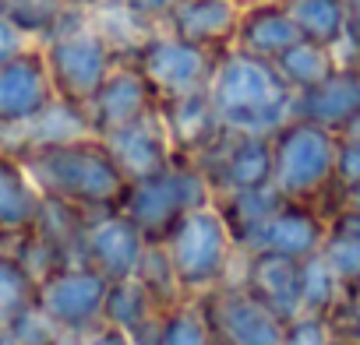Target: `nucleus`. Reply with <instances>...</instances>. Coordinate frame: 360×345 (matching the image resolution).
Wrapping results in <instances>:
<instances>
[{
	"label": "nucleus",
	"mask_w": 360,
	"mask_h": 345,
	"mask_svg": "<svg viewBox=\"0 0 360 345\" xmlns=\"http://www.w3.org/2000/svg\"><path fill=\"white\" fill-rule=\"evenodd\" d=\"M15 155L29 169V177L43 198L68 201L89 215L120 208L127 198V187H131V180L113 162L110 148L96 134L60 141V144L22 148Z\"/></svg>",
	"instance_id": "f257e3e1"
},
{
	"label": "nucleus",
	"mask_w": 360,
	"mask_h": 345,
	"mask_svg": "<svg viewBox=\"0 0 360 345\" xmlns=\"http://www.w3.org/2000/svg\"><path fill=\"white\" fill-rule=\"evenodd\" d=\"M209 99L219 116L223 130L233 134H276L286 120H293V99L297 92L283 81L279 67L272 60L226 50L219 53L212 78H209Z\"/></svg>",
	"instance_id": "f03ea898"
},
{
	"label": "nucleus",
	"mask_w": 360,
	"mask_h": 345,
	"mask_svg": "<svg viewBox=\"0 0 360 345\" xmlns=\"http://www.w3.org/2000/svg\"><path fill=\"white\" fill-rule=\"evenodd\" d=\"M162 247L184 296H202L230 282L240 264V247L216 201L180 215L176 226L162 236Z\"/></svg>",
	"instance_id": "7ed1b4c3"
},
{
	"label": "nucleus",
	"mask_w": 360,
	"mask_h": 345,
	"mask_svg": "<svg viewBox=\"0 0 360 345\" xmlns=\"http://www.w3.org/2000/svg\"><path fill=\"white\" fill-rule=\"evenodd\" d=\"M209 201H216V191L202 172V165L195 158L176 155L166 169L134 180L120 208L134 219V226L148 243H162V236L176 226L180 215H188L191 208Z\"/></svg>",
	"instance_id": "20e7f679"
},
{
	"label": "nucleus",
	"mask_w": 360,
	"mask_h": 345,
	"mask_svg": "<svg viewBox=\"0 0 360 345\" xmlns=\"http://www.w3.org/2000/svg\"><path fill=\"white\" fill-rule=\"evenodd\" d=\"M39 46H43V57H46L57 95L68 99V102H78V106H89V99L99 92V85L120 64L117 50L92 25V18L85 11H78V8Z\"/></svg>",
	"instance_id": "39448f33"
},
{
	"label": "nucleus",
	"mask_w": 360,
	"mask_h": 345,
	"mask_svg": "<svg viewBox=\"0 0 360 345\" xmlns=\"http://www.w3.org/2000/svg\"><path fill=\"white\" fill-rule=\"evenodd\" d=\"M335 172V137L304 116L286 120L272 134V187L286 201L314 198Z\"/></svg>",
	"instance_id": "423d86ee"
},
{
	"label": "nucleus",
	"mask_w": 360,
	"mask_h": 345,
	"mask_svg": "<svg viewBox=\"0 0 360 345\" xmlns=\"http://www.w3.org/2000/svg\"><path fill=\"white\" fill-rule=\"evenodd\" d=\"M127 60L141 71V78L155 92V102H162V99H176V95L209 88V78H212L219 53H209L195 43H184L180 36H173L159 25L138 43V50Z\"/></svg>",
	"instance_id": "0eeeda50"
},
{
	"label": "nucleus",
	"mask_w": 360,
	"mask_h": 345,
	"mask_svg": "<svg viewBox=\"0 0 360 345\" xmlns=\"http://www.w3.org/2000/svg\"><path fill=\"white\" fill-rule=\"evenodd\" d=\"M198 310L209 324L212 345H279L286 320L265 306L251 289H244L237 278L195 296Z\"/></svg>",
	"instance_id": "6e6552de"
},
{
	"label": "nucleus",
	"mask_w": 360,
	"mask_h": 345,
	"mask_svg": "<svg viewBox=\"0 0 360 345\" xmlns=\"http://www.w3.org/2000/svg\"><path fill=\"white\" fill-rule=\"evenodd\" d=\"M106 289L110 278L92 264H64L36 285V303L60 331L85 334L89 327L103 324Z\"/></svg>",
	"instance_id": "1a4fd4ad"
},
{
	"label": "nucleus",
	"mask_w": 360,
	"mask_h": 345,
	"mask_svg": "<svg viewBox=\"0 0 360 345\" xmlns=\"http://www.w3.org/2000/svg\"><path fill=\"white\" fill-rule=\"evenodd\" d=\"M209 177L216 198L230 191L272 184V137L269 134H233L223 130L205 151L195 155Z\"/></svg>",
	"instance_id": "9d476101"
},
{
	"label": "nucleus",
	"mask_w": 360,
	"mask_h": 345,
	"mask_svg": "<svg viewBox=\"0 0 360 345\" xmlns=\"http://www.w3.org/2000/svg\"><path fill=\"white\" fill-rule=\"evenodd\" d=\"M53 99L57 88L39 43H29L25 50L0 64V134L29 123Z\"/></svg>",
	"instance_id": "9b49d317"
},
{
	"label": "nucleus",
	"mask_w": 360,
	"mask_h": 345,
	"mask_svg": "<svg viewBox=\"0 0 360 345\" xmlns=\"http://www.w3.org/2000/svg\"><path fill=\"white\" fill-rule=\"evenodd\" d=\"M145 247H148V240L141 236V229L134 226V219L124 208L92 212L85 219V240H82L85 264L103 271L110 282L138 275Z\"/></svg>",
	"instance_id": "f8f14e48"
},
{
	"label": "nucleus",
	"mask_w": 360,
	"mask_h": 345,
	"mask_svg": "<svg viewBox=\"0 0 360 345\" xmlns=\"http://www.w3.org/2000/svg\"><path fill=\"white\" fill-rule=\"evenodd\" d=\"M103 144L110 148L113 162L120 165V172L134 184L141 177H152V172L166 169L176 158V148L166 134V123L159 116V106L110 134H103Z\"/></svg>",
	"instance_id": "ddd939ff"
},
{
	"label": "nucleus",
	"mask_w": 360,
	"mask_h": 345,
	"mask_svg": "<svg viewBox=\"0 0 360 345\" xmlns=\"http://www.w3.org/2000/svg\"><path fill=\"white\" fill-rule=\"evenodd\" d=\"M152 109H155V92L148 88V81L141 78V71L131 60H120L85 106L96 137H103V134H110V130H117V127H124Z\"/></svg>",
	"instance_id": "4468645a"
},
{
	"label": "nucleus",
	"mask_w": 360,
	"mask_h": 345,
	"mask_svg": "<svg viewBox=\"0 0 360 345\" xmlns=\"http://www.w3.org/2000/svg\"><path fill=\"white\" fill-rule=\"evenodd\" d=\"M244 289H251L265 306H272L283 320L300 317V261L272 254V250H240V264L233 275Z\"/></svg>",
	"instance_id": "2eb2a0df"
},
{
	"label": "nucleus",
	"mask_w": 360,
	"mask_h": 345,
	"mask_svg": "<svg viewBox=\"0 0 360 345\" xmlns=\"http://www.w3.org/2000/svg\"><path fill=\"white\" fill-rule=\"evenodd\" d=\"M240 4L244 0H180L162 22V29L209 53H226L233 50Z\"/></svg>",
	"instance_id": "dca6fc26"
},
{
	"label": "nucleus",
	"mask_w": 360,
	"mask_h": 345,
	"mask_svg": "<svg viewBox=\"0 0 360 345\" xmlns=\"http://www.w3.org/2000/svg\"><path fill=\"white\" fill-rule=\"evenodd\" d=\"M297 39H300V32H297L290 11L283 8V0H244L240 4L233 50L262 57V60H276Z\"/></svg>",
	"instance_id": "f3484780"
},
{
	"label": "nucleus",
	"mask_w": 360,
	"mask_h": 345,
	"mask_svg": "<svg viewBox=\"0 0 360 345\" xmlns=\"http://www.w3.org/2000/svg\"><path fill=\"white\" fill-rule=\"evenodd\" d=\"M155 106H159V116L166 123V134H169L176 155H184V158H195L223 134L219 116H216L212 99H209V88L176 95V99H162Z\"/></svg>",
	"instance_id": "a211bd4d"
},
{
	"label": "nucleus",
	"mask_w": 360,
	"mask_h": 345,
	"mask_svg": "<svg viewBox=\"0 0 360 345\" xmlns=\"http://www.w3.org/2000/svg\"><path fill=\"white\" fill-rule=\"evenodd\" d=\"M325 243V233L318 226V219L311 212L300 208V201H283L279 212L244 243V254H255V250H272V254H283V257H293V261H304L311 254H318Z\"/></svg>",
	"instance_id": "6ab92c4d"
},
{
	"label": "nucleus",
	"mask_w": 360,
	"mask_h": 345,
	"mask_svg": "<svg viewBox=\"0 0 360 345\" xmlns=\"http://www.w3.org/2000/svg\"><path fill=\"white\" fill-rule=\"evenodd\" d=\"M356 113H360V74L342 71V67H335L314 88L297 92L293 99V116H304L328 130H339V127L346 130Z\"/></svg>",
	"instance_id": "aec40b11"
},
{
	"label": "nucleus",
	"mask_w": 360,
	"mask_h": 345,
	"mask_svg": "<svg viewBox=\"0 0 360 345\" xmlns=\"http://www.w3.org/2000/svg\"><path fill=\"white\" fill-rule=\"evenodd\" d=\"M92 123L85 106L68 102V99H53L46 109H39L29 123L4 130L0 134V148L8 151H22V148H39V144H60V141H75V137H89Z\"/></svg>",
	"instance_id": "412c9836"
},
{
	"label": "nucleus",
	"mask_w": 360,
	"mask_h": 345,
	"mask_svg": "<svg viewBox=\"0 0 360 345\" xmlns=\"http://www.w3.org/2000/svg\"><path fill=\"white\" fill-rule=\"evenodd\" d=\"M43 194L36 191L29 169L8 148H0V243L32 229Z\"/></svg>",
	"instance_id": "4be33fe9"
},
{
	"label": "nucleus",
	"mask_w": 360,
	"mask_h": 345,
	"mask_svg": "<svg viewBox=\"0 0 360 345\" xmlns=\"http://www.w3.org/2000/svg\"><path fill=\"white\" fill-rule=\"evenodd\" d=\"M283 201H286V198H283L272 184H265V187H248V191H230V194H219V198H216V205H219V212H223V219H226V226H230V233H233V240H237L240 250H244V243L279 212Z\"/></svg>",
	"instance_id": "5701e85b"
},
{
	"label": "nucleus",
	"mask_w": 360,
	"mask_h": 345,
	"mask_svg": "<svg viewBox=\"0 0 360 345\" xmlns=\"http://www.w3.org/2000/svg\"><path fill=\"white\" fill-rule=\"evenodd\" d=\"M290 11L300 39L321 43V46H339L346 36V8L342 0H283Z\"/></svg>",
	"instance_id": "b1692460"
},
{
	"label": "nucleus",
	"mask_w": 360,
	"mask_h": 345,
	"mask_svg": "<svg viewBox=\"0 0 360 345\" xmlns=\"http://www.w3.org/2000/svg\"><path fill=\"white\" fill-rule=\"evenodd\" d=\"M283 74V81L293 88V92H304V88H314L318 81H325L339 64H335V50L332 46H321V43H311V39H297L290 50H283L276 60H272Z\"/></svg>",
	"instance_id": "393cba45"
},
{
	"label": "nucleus",
	"mask_w": 360,
	"mask_h": 345,
	"mask_svg": "<svg viewBox=\"0 0 360 345\" xmlns=\"http://www.w3.org/2000/svg\"><path fill=\"white\" fill-rule=\"evenodd\" d=\"M75 8L68 0H0V15H4L25 39L43 43L50 39Z\"/></svg>",
	"instance_id": "a878e982"
},
{
	"label": "nucleus",
	"mask_w": 360,
	"mask_h": 345,
	"mask_svg": "<svg viewBox=\"0 0 360 345\" xmlns=\"http://www.w3.org/2000/svg\"><path fill=\"white\" fill-rule=\"evenodd\" d=\"M155 345H212L209 324H205L195 296H184L180 303L159 310Z\"/></svg>",
	"instance_id": "bb28decb"
},
{
	"label": "nucleus",
	"mask_w": 360,
	"mask_h": 345,
	"mask_svg": "<svg viewBox=\"0 0 360 345\" xmlns=\"http://www.w3.org/2000/svg\"><path fill=\"white\" fill-rule=\"evenodd\" d=\"M32 303H36V278L22 268V261L8 247H0V324L15 320Z\"/></svg>",
	"instance_id": "cd10ccee"
},
{
	"label": "nucleus",
	"mask_w": 360,
	"mask_h": 345,
	"mask_svg": "<svg viewBox=\"0 0 360 345\" xmlns=\"http://www.w3.org/2000/svg\"><path fill=\"white\" fill-rule=\"evenodd\" d=\"M138 278L145 282V289L155 296L159 306H173V303L184 299V292H180V282H176V275H173V264H169L162 243H148V247H145L141 264H138Z\"/></svg>",
	"instance_id": "c85d7f7f"
},
{
	"label": "nucleus",
	"mask_w": 360,
	"mask_h": 345,
	"mask_svg": "<svg viewBox=\"0 0 360 345\" xmlns=\"http://www.w3.org/2000/svg\"><path fill=\"white\" fill-rule=\"evenodd\" d=\"M335 282H339V275L328 268L321 250L304 257L300 261V310L304 313H321L335 296Z\"/></svg>",
	"instance_id": "c756f323"
},
{
	"label": "nucleus",
	"mask_w": 360,
	"mask_h": 345,
	"mask_svg": "<svg viewBox=\"0 0 360 345\" xmlns=\"http://www.w3.org/2000/svg\"><path fill=\"white\" fill-rule=\"evenodd\" d=\"M321 257L339 278H356L360 275V229H342L332 240L321 243Z\"/></svg>",
	"instance_id": "7c9ffc66"
},
{
	"label": "nucleus",
	"mask_w": 360,
	"mask_h": 345,
	"mask_svg": "<svg viewBox=\"0 0 360 345\" xmlns=\"http://www.w3.org/2000/svg\"><path fill=\"white\" fill-rule=\"evenodd\" d=\"M8 331H11V338H15L18 345H46L60 327L39 310V303H32V306L22 310L15 320H8Z\"/></svg>",
	"instance_id": "2f4dec72"
},
{
	"label": "nucleus",
	"mask_w": 360,
	"mask_h": 345,
	"mask_svg": "<svg viewBox=\"0 0 360 345\" xmlns=\"http://www.w3.org/2000/svg\"><path fill=\"white\" fill-rule=\"evenodd\" d=\"M279 345H328L321 317L318 313H300V317L286 320V331H283Z\"/></svg>",
	"instance_id": "473e14b6"
},
{
	"label": "nucleus",
	"mask_w": 360,
	"mask_h": 345,
	"mask_svg": "<svg viewBox=\"0 0 360 345\" xmlns=\"http://www.w3.org/2000/svg\"><path fill=\"white\" fill-rule=\"evenodd\" d=\"M335 177H342L349 187L360 184V141L346 137L342 144H335Z\"/></svg>",
	"instance_id": "72a5a7b5"
},
{
	"label": "nucleus",
	"mask_w": 360,
	"mask_h": 345,
	"mask_svg": "<svg viewBox=\"0 0 360 345\" xmlns=\"http://www.w3.org/2000/svg\"><path fill=\"white\" fill-rule=\"evenodd\" d=\"M124 4H127L138 18H145L148 25H155V29H159V25L169 18V11L180 4V0H124Z\"/></svg>",
	"instance_id": "f704fd0d"
},
{
	"label": "nucleus",
	"mask_w": 360,
	"mask_h": 345,
	"mask_svg": "<svg viewBox=\"0 0 360 345\" xmlns=\"http://www.w3.org/2000/svg\"><path fill=\"white\" fill-rule=\"evenodd\" d=\"M82 345H134V338H131L124 327L103 320V324H96V327H89V331L82 334Z\"/></svg>",
	"instance_id": "c9c22d12"
},
{
	"label": "nucleus",
	"mask_w": 360,
	"mask_h": 345,
	"mask_svg": "<svg viewBox=\"0 0 360 345\" xmlns=\"http://www.w3.org/2000/svg\"><path fill=\"white\" fill-rule=\"evenodd\" d=\"M29 43H32V39H25V36L4 18V15H0V64H4L8 57H15L18 50H25Z\"/></svg>",
	"instance_id": "e433bc0d"
},
{
	"label": "nucleus",
	"mask_w": 360,
	"mask_h": 345,
	"mask_svg": "<svg viewBox=\"0 0 360 345\" xmlns=\"http://www.w3.org/2000/svg\"><path fill=\"white\" fill-rule=\"evenodd\" d=\"M342 8H346V36L360 39V0H342Z\"/></svg>",
	"instance_id": "4c0bfd02"
},
{
	"label": "nucleus",
	"mask_w": 360,
	"mask_h": 345,
	"mask_svg": "<svg viewBox=\"0 0 360 345\" xmlns=\"http://www.w3.org/2000/svg\"><path fill=\"white\" fill-rule=\"evenodd\" d=\"M46 345H82V334H75V331H57Z\"/></svg>",
	"instance_id": "58836bf2"
},
{
	"label": "nucleus",
	"mask_w": 360,
	"mask_h": 345,
	"mask_svg": "<svg viewBox=\"0 0 360 345\" xmlns=\"http://www.w3.org/2000/svg\"><path fill=\"white\" fill-rule=\"evenodd\" d=\"M346 137H353V141H360V113L349 120V127H346Z\"/></svg>",
	"instance_id": "ea45409f"
},
{
	"label": "nucleus",
	"mask_w": 360,
	"mask_h": 345,
	"mask_svg": "<svg viewBox=\"0 0 360 345\" xmlns=\"http://www.w3.org/2000/svg\"><path fill=\"white\" fill-rule=\"evenodd\" d=\"M0 345H18V341L11 338V331H8V324H0Z\"/></svg>",
	"instance_id": "a19ab883"
}]
</instances>
